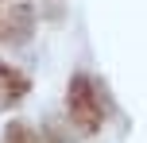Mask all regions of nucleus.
Segmentation results:
<instances>
[{
	"label": "nucleus",
	"instance_id": "f03ea898",
	"mask_svg": "<svg viewBox=\"0 0 147 143\" xmlns=\"http://www.w3.org/2000/svg\"><path fill=\"white\" fill-rule=\"evenodd\" d=\"M35 27V12L27 0H0V39L4 43H23Z\"/></svg>",
	"mask_w": 147,
	"mask_h": 143
},
{
	"label": "nucleus",
	"instance_id": "f257e3e1",
	"mask_svg": "<svg viewBox=\"0 0 147 143\" xmlns=\"http://www.w3.org/2000/svg\"><path fill=\"white\" fill-rule=\"evenodd\" d=\"M70 116L78 128L93 132L101 128V116H105V105H101V93L89 77H74L70 81Z\"/></svg>",
	"mask_w": 147,
	"mask_h": 143
},
{
	"label": "nucleus",
	"instance_id": "20e7f679",
	"mask_svg": "<svg viewBox=\"0 0 147 143\" xmlns=\"http://www.w3.org/2000/svg\"><path fill=\"white\" fill-rule=\"evenodd\" d=\"M8 143H35L27 124H8Z\"/></svg>",
	"mask_w": 147,
	"mask_h": 143
},
{
	"label": "nucleus",
	"instance_id": "7ed1b4c3",
	"mask_svg": "<svg viewBox=\"0 0 147 143\" xmlns=\"http://www.w3.org/2000/svg\"><path fill=\"white\" fill-rule=\"evenodd\" d=\"M23 93H27V81H23V77L16 74L12 66H4V62H0V108L16 105Z\"/></svg>",
	"mask_w": 147,
	"mask_h": 143
}]
</instances>
